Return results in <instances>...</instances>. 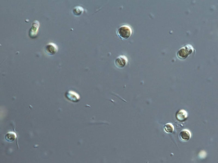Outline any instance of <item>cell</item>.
I'll return each instance as SVG.
<instances>
[{
  "instance_id": "7",
  "label": "cell",
  "mask_w": 218,
  "mask_h": 163,
  "mask_svg": "<svg viewBox=\"0 0 218 163\" xmlns=\"http://www.w3.org/2000/svg\"><path fill=\"white\" fill-rule=\"evenodd\" d=\"M163 129L164 131L166 133L170 134L173 132L174 128L172 124L167 123L164 125Z\"/></svg>"
},
{
  "instance_id": "3",
  "label": "cell",
  "mask_w": 218,
  "mask_h": 163,
  "mask_svg": "<svg viewBox=\"0 0 218 163\" xmlns=\"http://www.w3.org/2000/svg\"><path fill=\"white\" fill-rule=\"evenodd\" d=\"M46 52L50 55H54L58 51V47L54 43L50 42L48 43L45 46Z\"/></svg>"
},
{
  "instance_id": "1",
  "label": "cell",
  "mask_w": 218,
  "mask_h": 163,
  "mask_svg": "<svg viewBox=\"0 0 218 163\" xmlns=\"http://www.w3.org/2000/svg\"><path fill=\"white\" fill-rule=\"evenodd\" d=\"M117 33L120 38L126 40L129 38L132 34V29L129 26L123 25L118 29Z\"/></svg>"
},
{
  "instance_id": "6",
  "label": "cell",
  "mask_w": 218,
  "mask_h": 163,
  "mask_svg": "<svg viewBox=\"0 0 218 163\" xmlns=\"http://www.w3.org/2000/svg\"><path fill=\"white\" fill-rule=\"evenodd\" d=\"M191 137V134L188 130H182L179 133V137L182 141L184 142H187L190 140Z\"/></svg>"
},
{
  "instance_id": "4",
  "label": "cell",
  "mask_w": 218,
  "mask_h": 163,
  "mask_svg": "<svg viewBox=\"0 0 218 163\" xmlns=\"http://www.w3.org/2000/svg\"><path fill=\"white\" fill-rule=\"evenodd\" d=\"M65 96L68 99L74 102H77L80 99V96L75 91L70 90L65 93Z\"/></svg>"
},
{
  "instance_id": "9",
  "label": "cell",
  "mask_w": 218,
  "mask_h": 163,
  "mask_svg": "<svg viewBox=\"0 0 218 163\" xmlns=\"http://www.w3.org/2000/svg\"><path fill=\"white\" fill-rule=\"evenodd\" d=\"M84 11L83 8L81 6H76L73 9V13L75 15H79L83 12Z\"/></svg>"
},
{
  "instance_id": "2",
  "label": "cell",
  "mask_w": 218,
  "mask_h": 163,
  "mask_svg": "<svg viewBox=\"0 0 218 163\" xmlns=\"http://www.w3.org/2000/svg\"><path fill=\"white\" fill-rule=\"evenodd\" d=\"M40 23L38 21L36 20L32 23V26L29 31V36L32 38H35L38 33Z\"/></svg>"
},
{
  "instance_id": "5",
  "label": "cell",
  "mask_w": 218,
  "mask_h": 163,
  "mask_svg": "<svg viewBox=\"0 0 218 163\" xmlns=\"http://www.w3.org/2000/svg\"><path fill=\"white\" fill-rule=\"evenodd\" d=\"M127 62V57L124 55L118 57L115 60V64L118 67L122 68L126 65Z\"/></svg>"
},
{
  "instance_id": "10",
  "label": "cell",
  "mask_w": 218,
  "mask_h": 163,
  "mask_svg": "<svg viewBox=\"0 0 218 163\" xmlns=\"http://www.w3.org/2000/svg\"><path fill=\"white\" fill-rule=\"evenodd\" d=\"M8 133L10 135L11 137L6 135V136H5L6 140L9 141V142H12V141H14L16 138V135H15L14 133Z\"/></svg>"
},
{
  "instance_id": "8",
  "label": "cell",
  "mask_w": 218,
  "mask_h": 163,
  "mask_svg": "<svg viewBox=\"0 0 218 163\" xmlns=\"http://www.w3.org/2000/svg\"><path fill=\"white\" fill-rule=\"evenodd\" d=\"M187 113L185 111L181 110L178 112L176 115V117L178 120L183 121L187 118Z\"/></svg>"
}]
</instances>
